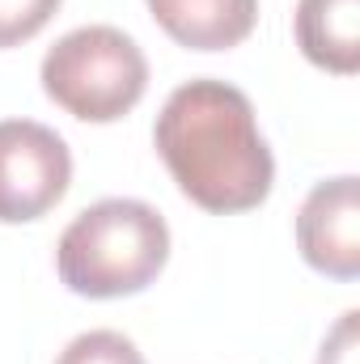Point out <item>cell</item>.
<instances>
[{
    "instance_id": "obj_7",
    "label": "cell",
    "mask_w": 360,
    "mask_h": 364,
    "mask_svg": "<svg viewBox=\"0 0 360 364\" xmlns=\"http://www.w3.org/2000/svg\"><path fill=\"white\" fill-rule=\"evenodd\" d=\"M292 34L314 68L335 77L360 68V0H297Z\"/></svg>"
},
{
    "instance_id": "obj_8",
    "label": "cell",
    "mask_w": 360,
    "mask_h": 364,
    "mask_svg": "<svg viewBox=\"0 0 360 364\" xmlns=\"http://www.w3.org/2000/svg\"><path fill=\"white\" fill-rule=\"evenodd\" d=\"M55 364H149V360L140 356V348L123 331H85L60 352Z\"/></svg>"
},
{
    "instance_id": "obj_4",
    "label": "cell",
    "mask_w": 360,
    "mask_h": 364,
    "mask_svg": "<svg viewBox=\"0 0 360 364\" xmlns=\"http://www.w3.org/2000/svg\"><path fill=\"white\" fill-rule=\"evenodd\" d=\"M73 182L64 136L34 119L0 123V225H30L47 216Z\"/></svg>"
},
{
    "instance_id": "obj_2",
    "label": "cell",
    "mask_w": 360,
    "mask_h": 364,
    "mask_svg": "<svg viewBox=\"0 0 360 364\" xmlns=\"http://www.w3.org/2000/svg\"><path fill=\"white\" fill-rule=\"evenodd\" d=\"M170 263V225L166 216L127 195L90 203L60 233L55 272L68 292L90 301H115L144 292Z\"/></svg>"
},
{
    "instance_id": "obj_6",
    "label": "cell",
    "mask_w": 360,
    "mask_h": 364,
    "mask_svg": "<svg viewBox=\"0 0 360 364\" xmlns=\"http://www.w3.org/2000/svg\"><path fill=\"white\" fill-rule=\"evenodd\" d=\"M153 21L186 51H229L250 38L259 0H144Z\"/></svg>"
},
{
    "instance_id": "obj_10",
    "label": "cell",
    "mask_w": 360,
    "mask_h": 364,
    "mask_svg": "<svg viewBox=\"0 0 360 364\" xmlns=\"http://www.w3.org/2000/svg\"><path fill=\"white\" fill-rule=\"evenodd\" d=\"M356 356H360V314L348 309L335 322V331L322 339V352H318L314 364H356Z\"/></svg>"
},
{
    "instance_id": "obj_5",
    "label": "cell",
    "mask_w": 360,
    "mask_h": 364,
    "mask_svg": "<svg viewBox=\"0 0 360 364\" xmlns=\"http://www.w3.org/2000/svg\"><path fill=\"white\" fill-rule=\"evenodd\" d=\"M297 250L331 279L360 275V182L356 174L318 182L297 212Z\"/></svg>"
},
{
    "instance_id": "obj_3",
    "label": "cell",
    "mask_w": 360,
    "mask_h": 364,
    "mask_svg": "<svg viewBox=\"0 0 360 364\" xmlns=\"http://www.w3.org/2000/svg\"><path fill=\"white\" fill-rule=\"evenodd\" d=\"M43 93L81 123H115L149 90V60L119 26L68 30L38 68Z\"/></svg>"
},
{
    "instance_id": "obj_1",
    "label": "cell",
    "mask_w": 360,
    "mask_h": 364,
    "mask_svg": "<svg viewBox=\"0 0 360 364\" xmlns=\"http://www.w3.org/2000/svg\"><path fill=\"white\" fill-rule=\"evenodd\" d=\"M153 144L179 191L203 212H250L271 195L275 157L250 97L229 81L195 77L179 85L153 123Z\"/></svg>"
},
{
    "instance_id": "obj_9",
    "label": "cell",
    "mask_w": 360,
    "mask_h": 364,
    "mask_svg": "<svg viewBox=\"0 0 360 364\" xmlns=\"http://www.w3.org/2000/svg\"><path fill=\"white\" fill-rule=\"evenodd\" d=\"M60 4L64 0H0V51L30 43L60 13Z\"/></svg>"
}]
</instances>
